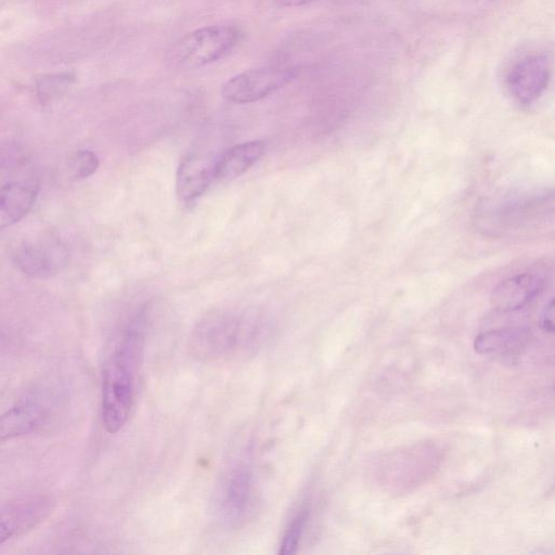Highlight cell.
<instances>
[{"mask_svg": "<svg viewBox=\"0 0 555 555\" xmlns=\"http://www.w3.org/2000/svg\"><path fill=\"white\" fill-rule=\"evenodd\" d=\"M149 327V311L144 307L130 321L102 372L101 416L105 430L119 431L130 415L134 380L141 363Z\"/></svg>", "mask_w": 555, "mask_h": 555, "instance_id": "obj_1", "label": "cell"}, {"mask_svg": "<svg viewBox=\"0 0 555 555\" xmlns=\"http://www.w3.org/2000/svg\"><path fill=\"white\" fill-rule=\"evenodd\" d=\"M268 325L256 315L211 312L194 326L189 349L202 362H223L251 356L268 337Z\"/></svg>", "mask_w": 555, "mask_h": 555, "instance_id": "obj_2", "label": "cell"}, {"mask_svg": "<svg viewBox=\"0 0 555 555\" xmlns=\"http://www.w3.org/2000/svg\"><path fill=\"white\" fill-rule=\"evenodd\" d=\"M553 62L548 51L540 48L520 50L512 55L502 70V82L511 99L520 106L537 103L552 79Z\"/></svg>", "mask_w": 555, "mask_h": 555, "instance_id": "obj_3", "label": "cell"}, {"mask_svg": "<svg viewBox=\"0 0 555 555\" xmlns=\"http://www.w3.org/2000/svg\"><path fill=\"white\" fill-rule=\"evenodd\" d=\"M241 30L230 24H215L185 35L169 52V62L181 69L198 68L228 55L238 43Z\"/></svg>", "mask_w": 555, "mask_h": 555, "instance_id": "obj_4", "label": "cell"}, {"mask_svg": "<svg viewBox=\"0 0 555 555\" xmlns=\"http://www.w3.org/2000/svg\"><path fill=\"white\" fill-rule=\"evenodd\" d=\"M256 482L249 464L240 462L231 466L220 480L215 494V511L227 528L238 529L254 515Z\"/></svg>", "mask_w": 555, "mask_h": 555, "instance_id": "obj_5", "label": "cell"}, {"mask_svg": "<svg viewBox=\"0 0 555 555\" xmlns=\"http://www.w3.org/2000/svg\"><path fill=\"white\" fill-rule=\"evenodd\" d=\"M552 204V192L545 189L511 192L487 202L482 215L494 230L508 231L537 222Z\"/></svg>", "mask_w": 555, "mask_h": 555, "instance_id": "obj_6", "label": "cell"}, {"mask_svg": "<svg viewBox=\"0 0 555 555\" xmlns=\"http://www.w3.org/2000/svg\"><path fill=\"white\" fill-rule=\"evenodd\" d=\"M13 258L23 273L47 279L67 266L69 253L57 236L48 233L24 241L15 249Z\"/></svg>", "mask_w": 555, "mask_h": 555, "instance_id": "obj_7", "label": "cell"}, {"mask_svg": "<svg viewBox=\"0 0 555 555\" xmlns=\"http://www.w3.org/2000/svg\"><path fill=\"white\" fill-rule=\"evenodd\" d=\"M294 77V69L285 66L247 69L229 78L221 88V95L233 103L255 102L284 87Z\"/></svg>", "mask_w": 555, "mask_h": 555, "instance_id": "obj_8", "label": "cell"}, {"mask_svg": "<svg viewBox=\"0 0 555 555\" xmlns=\"http://www.w3.org/2000/svg\"><path fill=\"white\" fill-rule=\"evenodd\" d=\"M545 284V279L537 272L517 273L493 288L490 302L501 312L518 311L534 301L543 293Z\"/></svg>", "mask_w": 555, "mask_h": 555, "instance_id": "obj_9", "label": "cell"}, {"mask_svg": "<svg viewBox=\"0 0 555 555\" xmlns=\"http://www.w3.org/2000/svg\"><path fill=\"white\" fill-rule=\"evenodd\" d=\"M266 146L264 141L254 140L228 149L214 163L212 179L229 181L242 176L263 155Z\"/></svg>", "mask_w": 555, "mask_h": 555, "instance_id": "obj_10", "label": "cell"}, {"mask_svg": "<svg viewBox=\"0 0 555 555\" xmlns=\"http://www.w3.org/2000/svg\"><path fill=\"white\" fill-rule=\"evenodd\" d=\"M531 338L525 326H511L480 333L474 340V349L480 354L511 356L524 350Z\"/></svg>", "mask_w": 555, "mask_h": 555, "instance_id": "obj_11", "label": "cell"}, {"mask_svg": "<svg viewBox=\"0 0 555 555\" xmlns=\"http://www.w3.org/2000/svg\"><path fill=\"white\" fill-rule=\"evenodd\" d=\"M212 166L199 156H188L177 170L176 189L178 197L190 203L201 196L212 179Z\"/></svg>", "mask_w": 555, "mask_h": 555, "instance_id": "obj_12", "label": "cell"}, {"mask_svg": "<svg viewBox=\"0 0 555 555\" xmlns=\"http://www.w3.org/2000/svg\"><path fill=\"white\" fill-rule=\"evenodd\" d=\"M37 188L20 181L0 186V231L22 220L31 209Z\"/></svg>", "mask_w": 555, "mask_h": 555, "instance_id": "obj_13", "label": "cell"}, {"mask_svg": "<svg viewBox=\"0 0 555 555\" xmlns=\"http://www.w3.org/2000/svg\"><path fill=\"white\" fill-rule=\"evenodd\" d=\"M48 507L44 501L33 500L0 511V544L13 535L34 528L44 517Z\"/></svg>", "mask_w": 555, "mask_h": 555, "instance_id": "obj_14", "label": "cell"}, {"mask_svg": "<svg viewBox=\"0 0 555 555\" xmlns=\"http://www.w3.org/2000/svg\"><path fill=\"white\" fill-rule=\"evenodd\" d=\"M47 414L39 405L25 402L0 415V441H7L34 431L41 426Z\"/></svg>", "mask_w": 555, "mask_h": 555, "instance_id": "obj_15", "label": "cell"}, {"mask_svg": "<svg viewBox=\"0 0 555 555\" xmlns=\"http://www.w3.org/2000/svg\"><path fill=\"white\" fill-rule=\"evenodd\" d=\"M73 82L74 76L70 74L44 75L36 83L37 96L42 104H48L62 96Z\"/></svg>", "mask_w": 555, "mask_h": 555, "instance_id": "obj_16", "label": "cell"}, {"mask_svg": "<svg viewBox=\"0 0 555 555\" xmlns=\"http://www.w3.org/2000/svg\"><path fill=\"white\" fill-rule=\"evenodd\" d=\"M309 514V508L302 507L293 517L283 534L279 554L288 555L296 553L301 537L304 534L305 528L307 526Z\"/></svg>", "mask_w": 555, "mask_h": 555, "instance_id": "obj_17", "label": "cell"}, {"mask_svg": "<svg viewBox=\"0 0 555 555\" xmlns=\"http://www.w3.org/2000/svg\"><path fill=\"white\" fill-rule=\"evenodd\" d=\"M98 156L91 151H78L68 160L67 169L72 179L82 180L92 176L99 168Z\"/></svg>", "mask_w": 555, "mask_h": 555, "instance_id": "obj_18", "label": "cell"}, {"mask_svg": "<svg viewBox=\"0 0 555 555\" xmlns=\"http://www.w3.org/2000/svg\"><path fill=\"white\" fill-rule=\"evenodd\" d=\"M540 327L546 333L554 332V299L550 301L543 308L540 315Z\"/></svg>", "mask_w": 555, "mask_h": 555, "instance_id": "obj_19", "label": "cell"}, {"mask_svg": "<svg viewBox=\"0 0 555 555\" xmlns=\"http://www.w3.org/2000/svg\"><path fill=\"white\" fill-rule=\"evenodd\" d=\"M278 7L293 8L309 4L319 0H273Z\"/></svg>", "mask_w": 555, "mask_h": 555, "instance_id": "obj_20", "label": "cell"}]
</instances>
